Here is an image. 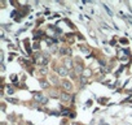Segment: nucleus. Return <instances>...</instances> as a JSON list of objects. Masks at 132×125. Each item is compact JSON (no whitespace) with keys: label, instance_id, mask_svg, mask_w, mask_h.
Here are the masks:
<instances>
[{"label":"nucleus","instance_id":"20e7f679","mask_svg":"<svg viewBox=\"0 0 132 125\" xmlns=\"http://www.w3.org/2000/svg\"><path fill=\"white\" fill-rule=\"evenodd\" d=\"M45 98V96L43 95V94H40V93H34V99L35 100H38V102H40L42 103V100Z\"/></svg>","mask_w":132,"mask_h":125},{"label":"nucleus","instance_id":"2eb2a0df","mask_svg":"<svg viewBox=\"0 0 132 125\" xmlns=\"http://www.w3.org/2000/svg\"><path fill=\"white\" fill-rule=\"evenodd\" d=\"M40 73H42V74H45V73H47V69H45V68H40Z\"/></svg>","mask_w":132,"mask_h":125},{"label":"nucleus","instance_id":"f3484780","mask_svg":"<svg viewBox=\"0 0 132 125\" xmlns=\"http://www.w3.org/2000/svg\"><path fill=\"white\" fill-rule=\"evenodd\" d=\"M52 81H53V82H57V78H56V77H51V82H52Z\"/></svg>","mask_w":132,"mask_h":125},{"label":"nucleus","instance_id":"423d86ee","mask_svg":"<svg viewBox=\"0 0 132 125\" xmlns=\"http://www.w3.org/2000/svg\"><path fill=\"white\" fill-rule=\"evenodd\" d=\"M75 72L79 73V74H80V73H83V65H82V64H78V65L75 66Z\"/></svg>","mask_w":132,"mask_h":125},{"label":"nucleus","instance_id":"f8f14e48","mask_svg":"<svg viewBox=\"0 0 132 125\" xmlns=\"http://www.w3.org/2000/svg\"><path fill=\"white\" fill-rule=\"evenodd\" d=\"M8 102H10V103H14V104H17V103H18V100L12 99V98H8Z\"/></svg>","mask_w":132,"mask_h":125},{"label":"nucleus","instance_id":"9b49d317","mask_svg":"<svg viewBox=\"0 0 132 125\" xmlns=\"http://www.w3.org/2000/svg\"><path fill=\"white\" fill-rule=\"evenodd\" d=\"M51 96L52 98H58V94H57V91H52L51 93Z\"/></svg>","mask_w":132,"mask_h":125},{"label":"nucleus","instance_id":"6ab92c4d","mask_svg":"<svg viewBox=\"0 0 132 125\" xmlns=\"http://www.w3.org/2000/svg\"><path fill=\"white\" fill-rule=\"evenodd\" d=\"M27 125H32V124H30V123H28V124H27Z\"/></svg>","mask_w":132,"mask_h":125},{"label":"nucleus","instance_id":"dca6fc26","mask_svg":"<svg viewBox=\"0 0 132 125\" xmlns=\"http://www.w3.org/2000/svg\"><path fill=\"white\" fill-rule=\"evenodd\" d=\"M14 91H13V89H10V87H8V94H10V95H12Z\"/></svg>","mask_w":132,"mask_h":125},{"label":"nucleus","instance_id":"a211bd4d","mask_svg":"<svg viewBox=\"0 0 132 125\" xmlns=\"http://www.w3.org/2000/svg\"><path fill=\"white\" fill-rule=\"evenodd\" d=\"M110 44H111V46H114V44H115V39H113V41L110 42Z\"/></svg>","mask_w":132,"mask_h":125},{"label":"nucleus","instance_id":"39448f33","mask_svg":"<svg viewBox=\"0 0 132 125\" xmlns=\"http://www.w3.org/2000/svg\"><path fill=\"white\" fill-rule=\"evenodd\" d=\"M40 64L44 65V66L48 64V58H47V56H43V58H40Z\"/></svg>","mask_w":132,"mask_h":125},{"label":"nucleus","instance_id":"0eeeda50","mask_svg":"<svg viewBox=\"0 0 132 125\" xmlns=\"http://www.w3.org/2000/svg\"><path fill=\"white\" fill-rule=\"evenodd\" d=\"M65 62H66V64H65V68H66V69H71V68H73L71 61H70V60H66Z\"/></svg>","mask_w":132,"mask_h":125},{"label":"nucleus","instance_id":"aec40b11","mask_svg":"<svg viewBox=\"0 0 132 125\" xmlns=\"http://www.w3.org/2000/svg\"><path fill=\"white\" fill-rule=\"evenodd\" d=\"M74 125H79V124H74Z\"/></svg>","mask_w":132,"mask_h":125},{"label":"nucleus","instance_id":"4468645a","mask_svg":"<svg viewBox=\"0 0 132 125\" xmlns=\"http://www.w3.org/2000/svg\"><path fill=\"white\" fill-rule=\"evenodd\" d=\"M80 82H82V85H85V82H87V78H85V77H82Z\"/></svg>","mask_w":132,"mask_h":125},{"label":"nucleus","instance_id":"9d476101","mask_svg":"<svg viewBox=\"0 0 132 125\" xmlns=\"http://www.w3.org/2000/svg\"><path fill=\"white\" fill-rule=\"evenodd\" d=\"M40 86H42L43 89H47L48 87V83L45 82V81H42V82H40Z\"/></svg>","mask_w":132,"mask_h":125},{"label":"nucleus","instance_id":"f257e3e1","mask_svg":"<svg viewBox=\"0 0 132 125\" xmlns=\"http://www.w3.org/2000/svg\"><path fill=\"white\" fill-rule=\"evenodd\" d=\"M60 98H61V100H64V102H69V100H71V95L67 94V93L65 91V93H61Z\"/></svg>","mask_w":132,"mask_h":125},{"label":"nucleus","instance_id":"1a4fd4ad","mask_svg":"<svg viewBox=\"0 0 132 125\" xmlns=\"http://www.w3.org/2000/svg\"><path fill=\"white\" fill-rule=\"evenodd\" d=\"M60 52L62 54V55H67V54H70V51H69L67 48H61V51Z\"/></svg>","mask_w":132,"mask_h":125},{"label":"nucleus","instance_id":"f03ea898","mask_svg":"<svg viewBox=\"0 0 132 125\" xmlns=\"http://www.w3.org/2000/svg\"><path fill=\"white\" fill-rule=\"evenodd\" d=\"M57 73H58V76H62V77H66L67 76V69L65 66H61L57 69Z\"/></svg>","mask_w":132,"mask_h":125},{"label":"nucleus","instance_id":"7ed1b4c3","mask_svg":"<svg viewBox=\"0 0 132 125\" xmlns=\"http://www.w3.org/2000/svg\"><path fill=\"white\" fill-rule=\"evenodd\" d=\"M62 87H64L66 91H70V90L73 89V85L69 82V81H64V82H62Z\"/></svg>","mask_w":132,"mask_h":125},{"label":"nucleus","instance_id":"6e6552de","mask_svg":"<svg viewBox=\"0 0 132 125\" xmlns=\"http://www.w3.org/2000/svg\"><path fill=\"white\" fill-rule=\"evenodd\" d=\"M89 76H91V70H89V69H85V70L83 72V77L87 78V77H89Z\"/></svg>","mask_w":132,"mask_h":125},{"label":"nucleus","instance_id":"ddd939ff","mask_svg":"<svg viewBox=\"0 0 132 125\" xmlns=\"http://www.w3.org/2000/svg\"><path fill=\"white\" fill-rule=\"evenodd\" d=\"M120 43H122V44H127L128 41H127V39H124V38H122V39H120Z\"/></svg>","mask_w":132,"mask_h":125}]
</instances>
